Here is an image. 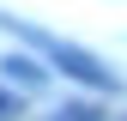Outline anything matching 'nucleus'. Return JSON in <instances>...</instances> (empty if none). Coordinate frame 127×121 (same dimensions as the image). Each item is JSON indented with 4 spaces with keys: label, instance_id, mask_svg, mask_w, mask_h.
<instances>
[{
    "label": "nucleus",
    "instance_id": "nucleus-1",
    "mask_svg": "<svg viewBox=\"0 0 127 121\" xmlns=\"http://www.w3.org/2000/svg\"><path fill=\"white\" fill-rule=\"evenodd\" d=\"M49 60L67 79H85V85H97V91H115V73L103 67V60H91L85 49H67V42H49Z\"/></svg>",
    "mask_w": 127,
    "mask_h": 121
},
{
    "label": "nucleus",
    "instance_id": "nucleus-4",
    "mask_svg": "<svg viewBox=\"0 0 127 121\" xmlns=\"http://www.w3.org/2000/svg\"><path fill=\"white\" fill-rule=\"evenodd\" d=\"M18 115V97H12V91H0V121H12Z\"/></svg>",
    "mask_w": 127,
    "mask_h": 121
},
{
    "label": "nucleus",
    "instance_id": "nucleus-3",
    "mask_svg": "<svg viewBox=\"0 0 127 121\" xmlns=\"http://www.w3.org/2000/svg\"><path fill=\"white\" fill-rule=\"evenodd\" d=\"M61 121H103V115L91 109V103H67V109H61Z\"/></svg>",
    "mask_w": 127,
    "mask_h": 121
},
{
    "label": "nucleus",
    "instance_id": "nucleus-2",
    "mask_svg": "<svg viewBox=\"0 0 127 121\" xmlns=\"http://www.w3.org/2000/svg\"><path fill=\"white\" fill-rule=\"evenodd\" d=\"M0 67H6V79H12V85H30V91L42 85V67H36V60H30V55H6V60H0Z\"/></svg>",
    "mask_w": 127,
    "mask_h": 121
}]
</instances>
